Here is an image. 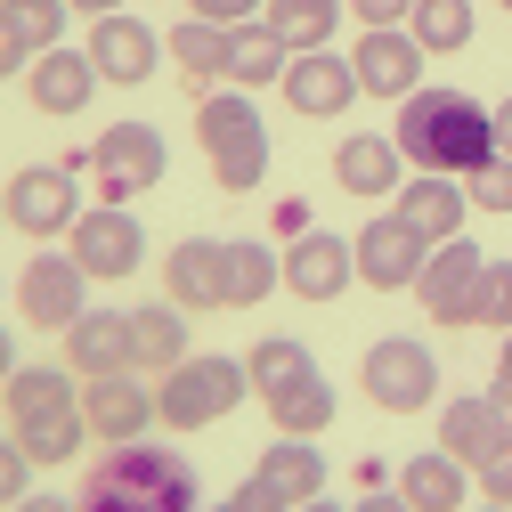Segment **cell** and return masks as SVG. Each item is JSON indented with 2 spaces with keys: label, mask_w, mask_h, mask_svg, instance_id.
<instances>
[{
  "label": "cell",
  "mask_w": 512,
  "mask_h": 512,
  "mask_svg": "<svg viewBox=\"0 0 512 512\" xmlns=\"http://www.w3.org/2000/svg\"><path fill=\"white\" fill-rule=\"evenodd\" d=\"M391 139L415 171H447V179H464L496 155V122L472 90H407L399 98V122H391Z\"/></svg>",
  "instance_id": "obj_1"
},
{
  "label": "cell",
  "mask_w": 512,
  "mask_h": 512,
  "mask_svg": "<svg viewBox=\"0 0 512 512\" xmlns=\"http://www.w3.org/2000/svg\"><path fill=\"white\" fill-rule=\"evenodd\" d=\"M82 512H204L196 504V464L163 439H131L106 447L98 472H82Z\"/></svg>",
  "instance_id": "obj_2"
},
{
  "label": "cell",
  "mask_w": 512,
  "mask_h": 512,
  "mask_svg": "<svg viewBox=\"0 0 512 512\" xmlns=\"http://www.w3.org/2000/svg\"><path fill=\"white\" fill-rule=\"evenodd\" d=\"M0 399H9V439L33 464H74L82 456L90 415H82V374L74 366H17L0 382Z\"/></svg>",
  "instance_id": "obj_3"
},
{
  "label": "cell",
  "mask_w": 512,
  "mask_h": 512,
  "mask_svg": "<svg viewBox=\"0 0 512 512\" xmlns=\"http://www.w3.org/2000/svg\"><path fill=\"white\" fill-rule=\"evenodd\" d=\"M196 139H204L220 196H252L269 179V122L252 106V90H204L196 98Z\"/></svg>",
  "instance_id": "obj_4"
},
{
  "label": "cell",
  "mask_w": 512,
  "mask_h": 512,
  "mask_svg": "<svg viewBox=\"0 0 512 512\" xmlns=\"http://www.w3.org/2000/svg\"><path fill=\"white\" fill-rule=\"evenodd\" d=\"M244 391H252L244 358H196V350H187V358L155 382V423H163V431H204V423H220Z\"/></svg>",
  "instance_id": "obj_5"
},
{
  "label": "cell",
  "mask_w": 512,
  "mask_h": 512,
  "mask_svg": "<svg viewBox=\"0 0 512 512\" xmlns=\"http://www.w3.org/2000/svg\"><path fill=\"white\" fill-rule=\"evenodd\" d=\"M358 391H366V407H382V415H423L431 391H439L431 342H415V334H374V342L358 350Z\"/></svg>",
  "instance_id": "obj_6"
},
{
  "label": "cell",
  "mask_w": 512,
  "mask_h": 512,
  "mask_svg": "<svg viewBox=\"0 0 512 512\" xmlns=\"http://www.w3.org/2000/svg\"><path fill=\"white\" fill-rule=\"evenodd\" d=\"M171 147L155 122H106V139H90V179H98V204H139L147 187H163Z\"/></svg>",
  "instance_id": "obj_7"
},
{
  "label": "cell",
  "mask_w": 512,
  "mask_h": 512,
  "mask_svg": "<svg viewBox=\"0 0 512 512\" xmlns=\"http://www.w3.org/2000/svg\"><path fill=\"white\" fill-rule=\"evenodd\" d=\"M0 204H9V228H25L33 244L74 236V220H82V171L66 155H57V163H25L9 187H0Z\"/></svg>",
  "instance_id": "obj_8"
},
{
  "label": "cell",
  "mask_w": 512,
  "mask_h": 512,
  "mask_svg": "<svg viewBox=\"0 0 512 512\" xmlns=\"http://www.w3.org/2000/svg\"><path fill=\"white\" fill-rule=\"evenodd\" d=\"M350 252H358V285H366V293H415V277H423V261H431V236L391 204V212H374V220L350 236Z\"/></svg>",
  "instance_id": "obj_9"
},
{
  "label": "cell",
  "mask_w": 512,
  "mask_h": 512,
  "mask_svg": "<svg viewBox=\"0 0 512 512\" xmlns=\"http://www.w3.org/2000/svg\"><path fill=\"white\" fill-rule=\"evenodd\" d=\"M82 309H90V277H82V261H74V252L33 244V261L17 269V317H25V326H41V334H66Z\"/></svg>",
  "instance_id": "obj_10"
},
{
  "label": "cell",
  "mask_w": 512,
  "mask_h": 512,
  "mask_svg": "<svg viewBox=\"0 0 512 512\" xmlns=\"http://www.w3.org/2000/svg\"><path fill=\"white\" fill-rule=\"evenodd\" d=\"M66 252L82 261V277L98 285H114V277H139V261H147V228H139V212L131 204H82V220H74V236H66Z\"/></svg>",
  "instance_id": "obj_11"
},
{
  "label": "cell",
  "mask_w": 512,
  "mask_h": 512,
  "mask_svg": "<svg viewBox=\"0 0 512 512\" xmlns=\"http://www.w3.org/2000/svg\"><path fill=\"white\" fill-rule=\"evenodd\" d=\"M277 98H285L301 122H334V114H350L366 90H358V74H350V57H334V49H293L285 74H277Z\"/></svg>",
  "instance_id": "obj_12"
},
{
  "label": "cell",
  "mask_w": 512,
  "mask_h": 512,
  "mask_svg": "<svg viewBox=\"0 0 512 512\" xmlns=\"http://www.w3.org/2000/svg\"><path fill=\"white\" fill-rule=\"evenodd\" d=\"M480 269H488V252H480L472 236L431 244V261H423V277H415V301H423V317H431V326H472Z\"/></svg>",
  "instance_id": "obj_13"
},
{
  "label": "cell",
  "mask_w": 512,
  "mask_h": 512,
  "mask_svg": "<svg viewBox=\"0 0 512 512\" xmlns=\"http://www.w3.org/2000/svg\"><path fill=\"white\" fill-rule=\"evenodd\" d=\"M423 41L407 33V25H358V41H350V74H358V90L366 98H407V90H423Z\"/></svg>",
  "instance_id": "obj_14"
},
{
  "label": "cell",
  "mask_w": 512,
  "mask_h": 512,
  "mask_svg": "<svg viewBox=\"0 0 512 512\" xmlns=\"http://www.w3.org/2000/svg\"><path fill=\"white\" fill-rule=\"evenodd\" d=\"M358 285V252H350V236H334V228H309V236H293L285 244V293L293 301H342Z\"/></svg>",
  "instance_id": "obj_15"
},
{
  "label": "cell",
  "mask_w": 512,
  "mask_h": 512,
  "mask_svg": "<svg viewBox=\"0 0 512 512\" xmlns=\"http://www.w3.org/2000/svg\"><path fill=\"white\" fill-rule=\"evenodd\" d=\"M90 66H98V82H114V90H139V82H155V66H163V33L155 25H139V17H90Z\"/></svg>",
  "instance_id": "obj_16"
},
{
  "label": "cell",
  "mask_w": 512,
  "mask_h": 512,
  "mask_svg": "<svg viewBox=\"0 0 512 512\" xmlns=\"http://www.w3.org/2000/svg\"><path fill=\"white\" fill-rule=\"evenodd\" d=\"M82 415H90V439L131 447L155 431V391L139 374H98V382H82Z\"/></svg>",
  "instance_id": "obj_17"
},
{
  "label": "cell",
  "mask_w": 512,
  "mask_h": 512,
  "mask_svg": "<svg viewBox=\"0 0 512 512\" xmlns=\"http://www.w3.org/2000/svg\"><path fill=\"white\" fill-rule=\"evenodd\" d=\"M220 236H179L163 252V301H179L187 317L196 309H228V277H220Z\"/></svg>",
  "instance_id": "obj_18"
},
{
  "label": "cell",
  "mask_w": 512,
  "mask_h": 512,
  "mask_svg": "<svg viewBox=\"0 0 512 512\" xmlns=\"http://www.w3.org/2000/svg\"><path fill=\"white\" fill-rule=\"evenodd\" d=\"M66 366L82 382L98 374H139L131 366V309H82L74 326H66Z\"/></svg>",
  "instance_id": "obj_19"
},
{
  "label": "cell",
  "mask_w": 512,
  "mask_h": 512,
  "mask_svg": "<svg viewBox=\"0 0 512 512\" xmlns=\"http://www.w3.org/2000/svg\"><path fill=\"white\" fill-rule=\"evenodd\" d=\"M25 98H33L41 114H57V122H66V114H82V106L98 98V66H90V49H66V41H57V49H41V57H33Z\"/></svg>",
  "instance_id": "obj_20"
},
{
  "label": "cell",
  "mask_w": 512,
  "mask_h": 512,
  "mask_svg": "<svg viewBox=\"0 0 512 512\" xmlns=\"http://www.w3.org/2000/svg\"><path fill=\"white\" fill-rule=\"evenodd\" d=\"M334 179H342V196H358V204L399 196V187H407V155H399V139L358 131V139H342V147H334Z\"/></svg>",
  "instance_id": "obj_21"
},
{
  "label": "cell",
  "mask_w": 512,
  "mask_h": 512,
  "mask_svg": "<svg viewBox=\"0 0 512 512\" xmlns=\"http://www.w3.org/2000/svg\"><path fill=\"white\" fill-rule=\"evenodd\" d=\"M431 244H447V236H464V220H472V196H464V179H447V171H407V187L391 196Z\"/></svg>",
  "instance_id": "obj_22"
},
{
  "label": "cell",
  "mask_w": 512,
  "mask_h": 512,
  "mask_svg": "<svg viewBox=\"0 0 512 512\" xmlns=\"http://www.w3.org/2000/svg\"><path fill=\"white\" fill-rule=\"evenodd\" d=\"M504 439H512V431H504L496 399H447V407H439V447H447V456H456L464 472H480Z\"/></svg>",
  "instance_id": "obj_23"
},
{
  "label": "cell",
  "mask_w": 512,
  "mask_h": 512,
  "mask_svg": "<svg viewBox=\"0 0 512 512\" xmlns=\"http://www.w3.org/2000/svg\"><path fill=\"white\" fill-rule=\"evenodd\" d=\"M399 496H407L415 512H464L472 472L447 456V447H423V456H407V464H399Z\"/></svg>",
  "instance_id": "obj_24"
},
{
  "label": "cell",
  "mask_w": 512,
  "mask_h": 512,
  "mask_svg": "<svg viewBox=\"0 0 512 512\" xmlns=\"http://www.w3.org/2000/svg\"><path fill=\"white\" fill-rule=\"evenodd\" d=\"M220 277H228V309H261L269 293H285V252L261 236H236L220 252Z\"/></svg>",
  "instance_id": "obj_25"
},
{
  "label": "cell",
  "mask_w": 512,
  "mask_h": 512,
  "mask_svg": "<svg viewBox=\"0 0 512 512\" xmlns=\"http://www.w3.org/2000/svg\"><path fill=\"white\" fill-rule=\"evenodd\" d=\"M179 358H187V309H179V301H147V309H131V366L163 382Z\"/></svg>",
  "instance_id": "obj_26"
},
{
  "label": "cell",
  "mask_w": 512,
  "mask_h": 512,
  "mask_svg": "<svg viewBox=\"0 0 512 512\" xmlns=\"http://www.w3.org/2000/svg\"><path fill=\"white\" fill-rule=\"evenodd\" d=\"M261 472L285 504H309V496H326V456H317V439H293V431H277L269 447H261Z\"/></svg>",
  "instance_id": "obj_27"
},
{
  "label": "cell",
  "mask_w": 512,
  "mask_h": 512,
  "mask_svg": "<svg viewBox=\"0 0 512 512\" xmlns=\"http://www.w3.org/2000/svg\"><path fill=\"white\" fill-rule=\"evenodd\" d=\"M244 374H252V399H285V391H301V382L317 374V358H309V342H293V334H261L252 342V358H244Z\"/></svg>",
  "instance_id": "obj_28"
},
{
  "label": "cell",
  "mask_w": 512,
  "mask_h": 512,
  "mask_svg": "<svg viewBox=\"0 0 512 512\" xmlns=\"http://www.w3.org/2000/svg\"><path fill=\"white\" fill-rule=\"evenodd\" d=\"M163 49H171V66L196 82V90H204V82H228V25H212V17H179Z\"/></svg>",
  "instance_id": "obj_29"
},
{
  "label": "cell",
  "mask_w": 512,
  "mask_h": 512,
  "mask_svg": "<svg viewBox=\"0 0 512 512\" xmlns=\"http://www.w3.org/2000/svg\"><path fill=\"white\" fill-rule=\"evenodd\" d=\"M285 57H293V49H285L261 17H252V25H228V82H236V90L277 82V74H285Z\"/></svg>",
  "instance_id": "obj_30"
},
{
  "label": "cell",
  "mask_w": 512,
  "mask_h": 512,
  "mask_svg": "<svg viewBox=\"0 0 512 512\" xmlns=\"http://www.w3.org/2000/svg\"><path fill=\"white\" fill-rule=\"evenodd\" d=\"M342 17H350L342 0H269V9H261V25H269L285 49H326Z\"/></svg>",
  "instance_id": "obj_31"
},
{
  "label": "cell",
  "mask_w": 512,
  "mask_h": 512,
  "mask_svg": "<svg viewBox=\"0 0 512 512\" xmlns=\"http://www.w3.org/2000/svg\"><path fill=\"white\" fill-rule=\"evenodd\" d=\"M407 33L423 41V57H456V49H472L480 17H472V0H415V9H407Z\"/></svg>",
  "instance_id": "obj_32"
},
{
  "label": "cell",
  "mask_w": 512,
  "mask_h": 512,
  "mask_svg": "<svg viewBox=\"0 0 512 512\" xmlns=\"http://www.w3.org/2000/svg\"><path fill=\"white\" fill-rule=\"evenodd\" d=\"M334 415H342V407H334V382H326V374H309L301 391L269 399V423H277V431H293V439H317V431H326Z\"/></svg>",
  "instance_id": "obj_33"
},
{
  "label": "cell",
  "mask_w": 512,
  "mask_h": 512,
  "mask_svg": "<svg viewBox=\"0 0 512 512\" xmlns=\"http://www.w3.org/2000/svg\"><path fill=\"white\" fill-rule=\"evenodd\" d=\"M0 17H9L25 33V49H57V33H66V0H0Z\"/></svg>",
  "instance_id": "obj_34"
},
{
  "label": "cell",
  "mask_w": 512,
  "mask_h": 512,
  "mask_svg": "<svg viewBox=\"0 0 512 512\" xmlns=\"http://www.w3.org/2000/svg\"><path fill=\"white\" fill-rule=\"evenodd\" d=\"M472 326H480V334H512V261H488V269H480Z\"/></svg>",
  "instance_id": "obj_35"
},
{
  "label": "cell",
  "mask_w": 512,
  "mask_h": 512,
  "mask_svg": "<svg viewBox=\"0 0 512 512\" xmlns=\"http://www.w3.org/2000/svg\"><path fill=\"white\" fill-rule=\"evenodd\" d=\"M472 212H512V155H488L480 171H464Z\"/></svg>",
  "instance_id": "obj_36"
},
{
  "label": "cell",
  "mask_w": 512,
  "mask_h": 512,
  "mask_svg": "<svg viewBox=\"0 0 512 512\" xmlns=\"http://www.w3.org/2000/svg\"><path fill=\"white\" fill-rule=\"evenodd\" d=\"M25 480H33V456H25V447H17V439H0V512H9L17 496H33Z\"/></svg>",
  "instance_id": "obj_37"
},
{
  "label": "cell",
  "mask_w": 512,
  "mask_h": 512,
  "mask_svg": "<svg viewBox=\"0 0 512 512\" xmlns=\"http://www.w3.org/2000/svg\"><path fill=\"white\" fill-rule=\"evenodd\" d=\"M472 480H480V496H488V504H512V439L496 447V456H488Z\"/></svg>",
  "instance_id": "obj_38"
},
{
  "label": "cell",
  "mask_w": 512,
  "mask_h": 512,
  "mask_svg": "<svg viewBox=\"0 0 512 512\" xmlns=\"http://www.w3.org/2000/svg\"><path fill=\"white\" fill-rule=\"evenodd\" d=\"M269 228H277V244L309 236V228H317V220H309V196H277V204H269Z\"/></svg>",
  "instance_id": "obj_39"
},
{
  "label": "cell",
  "mask_w": 512,
  "mask_h": 512,
  "mask_svg": "<svg viewBox=\"0 0 512 512\" xmlns=\"http://www.w3.org/2000/svg\"><path fill=\"white\" fill-rule=\"evenodd\" d=\"M187 9H196V17H212V25H252V17L269 9V0H187Z\"/></svg>",
  "instance_id": "obj_40"
},
{
  "label": "cell",
  "mask_w": 512,
  "mask_h": 512,
  "mask_svg": "<svg viewBox=\"0 0 512 512\" xmlns=\"http://www.w3.org/2000/svg\"><path fill=\"white\" fill-rule=\"evenodd\" d=\"M33 66V49H25V33L9 25V17H0V82H9V74H25Z\"/></svg>",
  "instance_id": "obj_41"
},
{
  "label": "cell",
  "mask_w": 512,
  "mask_h": 512,
  "mask_svg": "<svg viewBox=\"0 0 512 512\" xmlns=\"http://www.w3.org/2000/svg\"><path fill=\"white\" fill-rule=\"evenodd\" d=\"M407 9H415V0H350L358 25H407Z\"/></svg>",
  "instance_id": "obj_42"
},
{
  "label": "cell",
  "mask_w": 512,
  "mask_h": 512,
  "mask_svg": "<svg viewBox=\"0 0 512 512\" xmlns=\"http://www.w3.org/2000/svg\"><path fill=\"white\" fill-rule=\"evenodd\" d=\"M350 512H415V504H407L399 488H358V504H350Z\"/></svg>",
  "instance_id": "obj_43"
},
{
  "label": "cell",
  "mask_w": 512,
  "mask_h": 512,
  "mask_svg": "<svg viewBox=\"0 0 512 512\" xmlns=\"http://www.w3.org/2000/svg\"><path fill=\"white\" fill-rule=\"evenodd\" d=\"M350 472H358V488H382V480H391V464H382V456H358Z\"/></svg>",
  "instance_id": "obj_44"
},
{
  "label": "cell",
  "mask_w": 512,
  "mask_h": 512,
  "mask_svg": "<svg viewBox=\"0 0 512 512\" xmlns=\"http://www.w3.org/2000/svg\"><path fill=\"white\" fill-rule=\"evenodd\" d=\"M488 122H496V155H512V98H496V114H488Z\"/></svg>",
  "instance_id": "obj_45"
},
{
  "label": "cell",
  "mask_w": 512,
  "mask_h": 512,
  "mask_svg": "<svg viewBox=\"0 0 512 512\" xmlns=\"http://www.w3.org/2000/svg\"><path fill=\"white\" fill-rule=\"evenodd\" d=\"M9 512H82V504H66V496H17Z\"/></svg>",
  "instance_id": "obj_46"
},
{
  "label": "cell",
  "mask_w": 512,
  "mask_h": 512,
  "mask_svg": "<svg viewBox=\"0 0 512 512\" xmlns=\"http://www.w3.org/2000/svg\"><path fill=\"white\" fill-rule=\"evenodd\" d=\"M496 391H512V334H496Z\"/></svg>",
  "instance_id": "obj_47"
},
{
  "label": "cell",
  "mask_w": 512,
  "mask_h": 512,
  "mask_svg": "<svg viewBox=\"0 0 512 512\" xmlns=\"http://www.w3.org/2000/svg\"><path fill=\"white\" fill-rule=\"evenodd\" d=\"M74 17H114V9H131V0H66Z\"/></svg>",
  "instance_id": "obj_48"
},
{
  "label": "cell",
  "mask_w": 512,
  "mask_h": 512,
  "mask_svg": "<svg viewBox=\"0 0 512 512\" xmlns=\"http://www.w3.org/2000/svg\"><path fill=\"white\" fill-rule=\"evenodd\" d=\"M9 374H17V342H9V334H0V382H9Z\"/></svg>",
  "instance_id": "obj_49"
},
{
  "label": "cell",
  "mask_w": 512,
  "mask_h": 512,
  "mask_svg": "<svg viewBox=\"0 0 512 512\" xmlns=\"http://www.w3.org/2000/svg\"><path fill=\"white\" fill-rule=\"evenodd\" d=\"M496 399V415H504V431H512V391H488Z\"/></svg>",
  "instance_id": "obj_50"
},
{
  "label": "cell",
  "mask_w": 512,
  "mask_h": 512,
  "mask_svg": "<svg viewBox=\"0 0 512 512\" xmlns=\"http://www.w3.org/2000/svg\"><path fill=\"white\" fill-rule=\"evenodd\" d=\"M293 512H342V504H326V496H309V504H293Z\"/></svg>",
  "instance_id": "obj_51"
},
{
  "label": "cell",
  "mask_w": 512,
  "mask_h": 512,
  "mask_svg": "<svg viewBox=\"0 0 512 512\" xmlns=\"http://www.w3.org/2000/svg\"><path fill=\"white\" fill-rule=\"evenodd\" d=\"M212 512H244V504H236V496H228V504H212Z\"/></svg>",
  "instance_id": "obj_52"
},
{
  "label": "cell",
  "mask_w": 512,
  "mask_h": 512,
  "mask_svg": "<svg viewBox=\"0 0 512 512\" xmlns=\"http://www.w3.org/2000/svg\"><path fill=\"white\" fill-rule=\"evenodd\" d=\"M472 512H512V504H472Z\"/></svg>",
  "instance_id": "obj_53"
},
{
  "label": "cell",
  "mask_w": 512,
  "mask_h": 512,
  "mask_svg": "<svg viewBox=\"0 0 512 512\" xmlns=\"http://www.w3.org/2000/svg\"><path fill=\"white\" fill-rule=\"evenodd\" d=\"M0 228H9V204H0Z\"/></svg>",
  "instance_id": "obj_54"
},
{
  "label": "cell",
  "mask_w": 512,
  "mask_h": 512,
  "mask_svg": "<svg viewBox=\"0 0 512 512\" xmlns=\"http://www.w3.org/2000/svg\"><path fill=\"white\" fill-rule=\"evenodd\" d=\"M496 9H512V0H496Z\"/></svg>",
  "instance_id": "obj_55"
}]
</instances>
